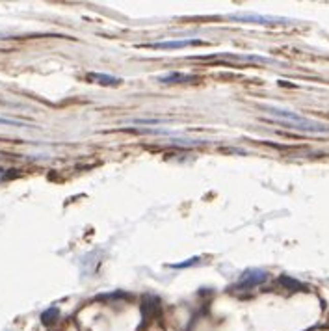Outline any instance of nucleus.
<instances>
[{"label":"nucleus","mask_w":329,"mask_h":331,"mask_svg":"<svg viewBox=\"0 0 329 331\" xmlns=\"http://www.w3.org/2000/svg\"><path fill=\"white\" fill-rule=\"evenodd\" d=\"M199 39H184V41H162V43H153V49H183V47H192V45H201Z\"/></svg>","instance_id":"f257e3e1"},{"label":"nucleus","mask_w":329,"mask_h":331,"mask_svg":"<svg viewBox=\"0 0 329 331\" xmlns=\"http://www.w3.org/2000/svg\"><path fill=\"white\" fill-rule=\"evenodd\" d=\"M0 123H4V125H21V123H19V121L4 119V117H0Z\"/></svg>","instance_id":"f03ea898"}]
</instances>
